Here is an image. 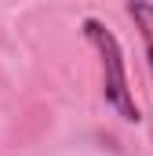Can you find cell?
Here are the masks:
<instances>
[{
  "label": "cell",
  "mask_w": 153,
  "mask_h": 156,
  "mask_svg": "<svg viewBox=\"0 0 153 156\" xmlns=\"http://www.w3.org/2000/svg\"><path fill=\"white\" fill-rule=\"evenodd\" d=\"M84 37H88V44H91L95 51H99V58H102V94H106V102H110L124 120L139 123L142 116H139V105H135L131 87H128L124 51H120L117 37L99 22V18H84Z\"/></svg>",
  "instance_id": "1"
},
{
  "label": "cell",
  "mask_w": 153,
  "mask_h": 156,
  "mask_svg": "<svg viewBox=\"0 0 153 156\" xmlns=\"http://www.w3.org/2000/svg\"><path fill=\"white\" fill-rule=\"evenodd\" d=\"M128 15L139 22L142 29V44H146V58H150V73H153V4H142V0H131L128 4Z\"/></svg>",
  "instance_id": "2"
}]
</instances>
